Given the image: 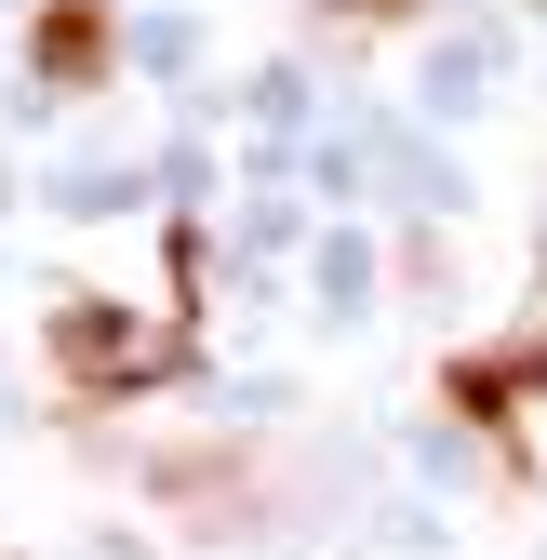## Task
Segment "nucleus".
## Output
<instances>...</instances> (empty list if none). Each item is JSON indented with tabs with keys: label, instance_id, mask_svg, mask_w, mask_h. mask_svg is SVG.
<instances>
[{
	"label": "nucleus",
	"instance_id": "nucleus-1",
	"mask_svg": "<svg viewBox=\"0 0 547 560\" xmlns=\"http://www.w3.org/2000/svg\"><path fill=\"white\" fill-rule=\"evenodd\" d=\"M161 267H174V294H161V307L67 294V307L40 320V361H54V387L81 400V413H120V400H148V387H174V374L200 361V228H174Z\"/></svg>",
	"mask_w": 547,
	"mask_h": 560
},
{
	"label": "nucleus",
	"instance_id": "nucleus-2",
	"mask_svg": "<svg viewBox=\"0 0 547 560\" xmlns=\"http://www.w3.org/2000/svg\"><path fill=\"white\" fill-rule=\"evenodd\" d=\"M27 67L54 94H94L107 67H120V27H107V0H40L27 14Z\"/></svg>",
	"mask_w": 547,
	"mask_h": 560
},
{
	"label": "nucleus",
	"instance_id": "nucleus-3",
	"mask_svg": "<svg viewBox=\"0 0 547 560\" xmlns=\"http://www.w3.org/2000/svg\"><path fill=\"white\" fill-rule=\"evenodd\" d=\"M547 387V320L521 334V347H467V361L441 374V400L467 413V428H521V400Z\"/></svg>",
	"mask_w": 547,
	"mask_h": 560
},
{
	"label": "nucleus",
	"instance_id": "nucleus-4",
	"mask_svg": "<svg viewBox=\"0 0 547 560\" xmlns=\"http://www.w3.org/2000/svg\"><path fill=\"white\" fill-rule=\"evenodd\" d=\"M307 14H321V27H348V40H374V27H415L428 0H307Z\"/></svg>",
	"mask_w": 547,
	"mask_h": 560
}]
</instances>
